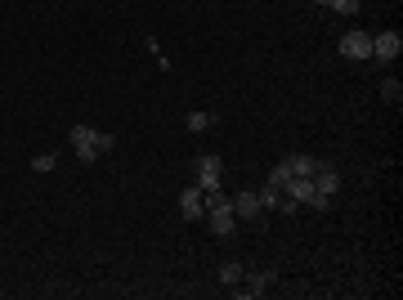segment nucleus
<instances>
[{"mask_svg":"<svg viewBox=\"0 0 403 300\" xmlns=\"http://www.w3.org/2000/svg\"><path fill=\"white\" fill-rule=\"evenodd\" d=\"M207 220H211V229H216V238H233V229H238V216H233V207H211L207 211Z\"/></svg>","mask_w":403,"mask_h":300,"instance_id":"nucleus-8","label":"nucleus"},{"mask_svg":"<svg viewBox=\"0 0 403 300\" xmlns=\"http://www.w3.org/2000/svg\"><path fill=\"white\" fill-rule=\"evenodd\" d=\"M242 273H246V264H242V260H224L216 278H220V287H238V282H242Z\"/></svg>","mask_w":403,"mask_h":300,"instance_id":"nucleus-11","label":"nucleus"},{"mask_svg":"<svg viewBox=\"0 0 403 300\" xmlns=\"http://www.w3.org/2000/svg\"><path fill=\"white\" fill-rule=\"evenodd\" d=\"M314 188H319V193H327V197H336V188H341L336 166H319V170H314Z\"/></svg>","mask_w":403,"mask_h":300,"instance_id":"nucleus-10","label":"nucleus"},{"mask_svg":"<svg viewBox=\"0 0 403 300\" xmlns=\"http://www.w3.org/2000/svg\"><path fill=\"white\" fill-rule=\"evenodd\" d=\"M67 143H72V152H76V161H99L104 152H113L117 148V139L113 135H104V130H94V126H72L67 130Z\"/></svg>","mask_w":403,"mask_h":300,"instance_id":"nucleus-1","label":"nucleus"},{"mask_svg":"<svg viewBox=\"0 0 403 300\" xmlns=\"http://www.w3.org/2000/svg\"><path fill=\"white\" fill-rule=\"evenodd\" d=\"M179 216L184 220H207V188L202 184H188L179 193Z\"/></svg>","mask_w":403,"mask_h":300,"instance_id":"nucleus-4","label":"nucleus"},{"mask_svg":"<svg viewBox=\"0 0 403 300\" xmlns=\"http://www.w3.org/2000/svg\"><path fill=\"white\" fill-rule=\"evenodd\" d=\"M273 282H278V273H273V269H246V273H242V282H238V287H229V291L246 300V296H264Z\"/></svg>","mask_w":403,"mask_h":300,"instance_id":"nucleus-2","label":"nucleus"},{"mask_svg":"<svg viewBox=\"0 0 403 300\" xmlns=\"http://www.w3.org/2000/svg\"><path fill=\"white\" fill-rule=\"evenodd\" d=\"M314 5H327V10H336V14H358L363 0H314Z\"/></svg>","mask_w":403,"mask_h":300,"instance_id":"nucleus-15","label":"nucleus"},{"mask_svg":"<svg viewBox=\"0 0 403 300\" xmlns=\"http://www.w3.org/2000/svg\"><path fill=\"white\" fill-rule=\"evenodd\" d=\"M282 166H287L296 179H314V170H319L323 161H319V157H310V152H291V157H282Z\"/></svg>","mask_w":403,"mask_h":300,"instance_id":"nucleus-9","label":"nucleus"},{"mask_svg":"<svg viewBox=\"0 0 403 300\" xmlns=\"http://www.w3.org/2000/svg\"><path fill=\"white\" fill-rule=\"evenodd\" d=\"M229 207H233L238 220H264V207H260V193H251V188H242V193L229 197Z\"/></svg>","mask_w":403,"mask_h":300,"instance_id":"nucleus-6","label":"nucleus"},{"mask_svg":"<svg viewBox=\"0 0 403 300\" xmlns=\"http://www.w3.org/2000/svg\"><path fill=\"white\" fill-rule=\"evenodd\" d=\"M381 99H385V104H399V99H403V85L394 81V76H385V81H381Z\"/></svg>","mask_w":403,"mask_h":300,"instance_id":"nucleus-13","label":"nucleus"},{"mask_svg":"<svg viewBox=\"0 0 403 300\" xmlns=\"http://www.w3.org/2000/svg\"><path fill=\"white\" fill-rule=\"evenodd\" d=\"M399 54H403V36L399 32H376L372 36V58L376 63H394Z\"/></svg>","mask_w":403,"mask_h":300,"instance_id":"nucleus-5","label":"nucleus"},{"mask_svg":"<svg viewBox=\"0 0 403 300\" xmlns=\"http://www.w3.org/2000/svg\"><path fill=\"white\" fill-rule=\"evenodd\" d=\"M54 166H58V152H41V157H32V170H36V175H49Z\"/></svg>","mask_w":403,"mask_h":300,"instance_id":"nucleus-14","label":"nucleus"},{"mask_svg":"<svg viewBox=\"0 0 403 300\" xmlns=\"http://www.w3.org/2000/svg\"><path fill=\"white\" fill-rule=\"evenodd\" d=\"M336 49H341V58H358L363 63V58H372V36L367 32H345Z\"/></svg>","mask_w":403,"mask_h":300,"instance_id":"nucleus-7","label":"nucleus"},{"mask_svg":"<svg viewBox=\"0 0 403 300\" xmlns=\"http://www.w3.org/2000/svg\"><path fill=\"white\" fill-rule=\"evenodd\" d=\"M193 175L202 188H220V175H224V161L216 157V152H202V157H193Z\"/></svg>","mask_w":403,"mask_h":300,"instance_id":"nucleus-3","label":"nucleus"},{"mask_svg":"<svg viewBox=\"0 0 403 300\" xmlns=\"http://www.w3.org/2000/svg\"><path fill=\"white\" fill-rule=\"evenodd\" d=\"M211 126H216V113H207V108H193V113H188V130L193 135L211 130Z\"/></svg>","mask_w":403,"mask_h":300,"instance_id":"nucleus-12","label":"nucleus"}]
</instances>
